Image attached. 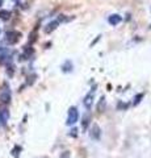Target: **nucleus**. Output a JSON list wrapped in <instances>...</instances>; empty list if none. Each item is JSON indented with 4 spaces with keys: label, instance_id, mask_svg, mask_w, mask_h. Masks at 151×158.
I'll list each match as a JSON object with an SVG mask.
<instances>
[{
    "label": "nucleus",
    "instance_id": "nucleus-1",
    "mask_svg": "<svg viewBox=\"0 0 151 158\" xmlns=\"http://www.w3.org/2000/svg\"><path fill=\"white\" fill-rule=\"evenodd\" d=\"M21 37V34L16 32V31H9L6 33V41L8 44H11V45H14V44H17L18 42V40H20Z\"/></svg>",
    "mask_w": 151,
    "mask_h": 158
},
{
    "label": "nucleus",
    "instance_id": "nucleus-2",
    "mask_svg": "<svg viewBox=\"0 0 151 158\" xmlns=\"http://www.w3.org/2000/svg\"><path fill=\"white\" fill-rule=\"evenodd\" d=\"M79 118V112L75 107H71L69 110V116H67V125H74Z\"/></svg>",
    "mask_w": 151,
    "mask_h": 158
},
{
    "label": "nucleus",
    "instance_id": "nucleus-3",
    "mask_svg": "<svg viewBox=\"0 0 151 158\" xmlns=\"http://www.w3.org/2000/svg\"><path fill=\"white\" fill-rule=\"evenodd\" d=\"M0 102L4 103V104H8V103L11 102V91H9L8 87L4 88L2 94H0Z\"/></svg>",
    "mask_w": 151,
    "mask_h": 158
},
{
    "label": "nucleus",
    "instance_id": "nucleus-4",
    "mask_svg": "<svg viewBox=\"0 0 151 158\" xmlns=\"http://www.w3.org/2000/svg\"><path fill=\"white\" fill-rule=\"evenodd\" d=\"M9 120V111L7 108H0V123L3 125H6Z\"/></svg>",
    "mask_w": 151,
    "mask_h": 158
},
{
    "label": "nucleus",
    "instance_id": "nucleus-5",
    "mask_svg": "<svg viewBox=\"0 0 151 158\" xmlns=\"http://www.w3.org/2000/svg\"><path fill=\"white\" fill-rule=\"evenodd\" d=\"M93 94H95V90H92V92H89L88 95L84 98V106L87 110H91L92 107V103H93Z\"/></svg>",
    "mask_w": 151,
    "mask_h": 158
},
{
    "label": "nucleus",
    "instance_id": "nucleus-6",
    "mask_svg": "<svg viewBox=\"0 0 151 158\" xmlns=\"http://www.w3.org/2000/svg\"><path fill=\"white\" fill-rule=\"evenodd\" d=\"M100 135H101V131H100V128L97 124H93V127H92V129H91V137L92 138H95V140H99L100 138Z\"/></svg>",
    "mask_w": 151,
    "mask_h": 158
},
{
    "label": "nucleus",
    "instance_id": "nucleus-7",
    "mask_svg": "<svg viewBox=\"0 0 151 158\" xmlns=\"http://www.w3.org/2000/svg\"><path fill=\"white\" fill-rule=\"evenodd\" d=\"M58 25H59V20H57V21H51L50 24H47V25L45 27V33H51L53 31H55Z\"/></svg>",
    "mask_w": 151,
    "mask_h": 158
},
{
    "label": "nucleus",
    "instance_id": "nucleus-8",
    "mask_svg": "<svg viewBox=\"0 0 151 158\" xmlns=\"http://www.w3.org/2000/svg\"><path fill=\"white\" fill-rule=\"evenodd\" d=\"M121 16H118V15H112V16L109 17V23L112 24V25H117L120 21H121Z\"/></svg>",
    "mask_w": 151,
    "mask_h": 158
},
{
    "label": "nucleus",
    "instance_id": "nucleus-9",
    "mask_svg": "<svg viewBox=\"0 0 151 158\" xmlns=\"http://www.w3.org/2000/svg\"><path fill=\"white\" fill-rule=\"evenodd\" d=\"M11 17V12L7 11V9H3V11H0V20H3V21H7Z\"/></svg>",
    "mask_w": 151,
    "mask_h": 158
},
{
    "label": "nucleus",
    "instance_id": "nucleus-10",
    "mask_svg": "<svg viewBox=\"0 0 151 158\" xmlns=\"http://www.w3.org/2000/svg\"><path fill=\"white\" fill-rule=\"evenodd\" d=\"M88 123H89V116L87 115V116H84V118H83V129H87V125H88Z\"/></svg>",
    "mask_w": 151,
    "mask_h": 158
},
{
    "label": "nucleus",
    "instance_id": "nucleus-11",
    "mask_svg": "<svg viewBox=\"0 0 151 158\" xmlns=\"http://www.w3.org/2000/svg\"><path fill=\"white\" fill-rule=\"evenodd\" d=\"M143 98V94H139V95H137V98H135V102H134V104H138V103L141 102L139 99H142Z\"/></svg>",
    "mask_w": 151,
    "mask_h": 158
},
{
    "label": "nucleus",
    "instance_id": "nucleus-12",
    "mask_svg": "<svg viewBox=\"0 0 151 158\" xmlns=\"http://www.w3.org/2000/svg\"><path fill=\"white\" fill-rule=\"evenodd\" d=\"M13 73H14V69L12 66H8V75L9 77H12L13 75Z\"/></svg>",
    "mask_w": 151,
    "mask_h": 158
},
{
    "label": "nucleus",
    "instance_id": "nucleus-13",
    "mask_svg": "<svg viewBox=\"0 0 151 158\" xmlns=\"http://www.w3.org/2000/svg\"><path fill=\"white\" fill-rule=\"evenodd\" d=\"M61 158H70V153H69V152H65V153H62Z\"/></svg>",
    "mask_w": 151,
    "mask_h": 158
},
{
    "label": "nucleus",
    "instance_id": "nucleus-14",
    "mask_svg": "<svg viewBox=\"0 0 151 158\" xmlns=\"http://www.w3.org/2000/svg\"><path fill=\"white\" fill-rule=\"evenodd\" d=\"M76 132H77V129H76V128H74V129L71 131V136H74V137H75V136H76Z\"/></svg>",
    "mask_w": 151,
    "mask_h": 158
},
{
    "label": "nucleus",
    "instance_id": "nucleus-15",
    "mask_svg": "<svg viewBox=\"0 0 151 158\" xmlns=\"http://www.w3.org/2000/svg\"><path fill=\"white\" fill-rule=\"evenodd\" d=\"M3 6V0H0V7H2Z\"/></svg>",
    "mask_w": 151,
    "mask_h": 158
},
{
    "label": "nucleus",
    "instance_id": "nucleus-16",
    "mask_svg": "<svg viewBox=\"0 0 151 158\" xmlns=\"http://www.w3.org/2000/svg\"><path fill=\"white\" fill-rule=\"evenodd\" d=\"M0 33H2V31H0Z\"/></svg>",
    "mask_w": 151,
    "mask_h": 158
}]
</instances>
